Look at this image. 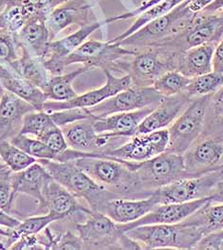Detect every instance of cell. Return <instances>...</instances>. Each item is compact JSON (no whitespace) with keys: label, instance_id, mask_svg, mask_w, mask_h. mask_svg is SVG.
<instances>
[{"label":"cell","instance_id":"28","mask_svg":"<svg viewBox=\"0 0 223 250\" xmlns=\"http://www.w3.org/2000/svg\"><path fill=\"white\" fill-rule=\"evenodd\" d=\"M158 154L159 153L152 143L148 133L134 135L128 142L100 153V155L104 157L134 163L147 161Z\"/></svg>","mask_w":223,"mask_h":250},{"label":"cell","instance_id":"47","mask_svg":"<svg viewBox=\"0 0 223 250\" xmlns=\"http://www.w3.org/2000/svg\"><path fill=\"white\" fill-rule=\"evenodd\" d=\"M161 1L163 0H147V1H144L139 7H137L136 9H134L133 11H130L128 13H125V14H122V15H119V16H114V17H112V18L106 19V23L107 24H110L112 22H115V21H120V20H125V19H129V18H134V17H137L139 16L140 14L144 13L145 11H147L150 8L154 7L155 5L160 3Z\"/></svg>","mask_w":223,"mask_h":250},{"label":"cell","instance_id":"12","mask_svg":"<svg viewBox=\"0 0 223 250\" xmlns=\"http://www.w3.org/2000/svg\"><path fill=\"white\" fill-rule=\"evenodd\" d=\"M153 87H139L132 85L117 94L106 99L100 104L89 107L94 118L106 117L117 112L133 111L147 107H156L163 100Z\"/></svg>","mask_w":223,"mask_h":250},{"label":"cell","instance_id":"45","mask_svg":"<svg viewBox=\"0 0 223 250\" xmlns=\"http://www.w3.org/2000/svg\"><path fill=\"white\" fill-rule=\"evenodd\" d=\"M223 242V229L212 231L203 235L197 243L194 250H221Z\"/></svg>","mask_w":223,"mask_h":250},{"label":"cell","instance_id":"51","mask_svg":"<svg viewBox=\"0 0 223 250\" xmlns=\"http://www.w3.org/2000/svg\"><path fill=\"white\" fill-rule=\"evenodd\" d=\"M222 10H223V0H214L200 13L204 15H214L221 12Z\"/></svg>","mask_w":223,"mask_h":250},{"label":"cell","instance_id":"1","mask_svg":"<svg viewBox=\"0 0 223 250\" xmlns=\"http://www.w3.org/2000/svg\"><path fill=\"white\" fill-rule=\"evenodd\" d=\"M65 159L73 161L95 183L120 198L139 199L151 196L145 190L134 169V162L123 161L112 157L97 156L69 148Z\"/></svg>","mask_w":223,"mask_h":250},{"label":"cell","instance_id":"62","mask_svg":"<svg viewBox=\"0 0 223 250\" xmlns=\"http://www.w3.org/2000/svg\"></svg>","mask_w":223,"mask_h":250},{"label":"cell","instance_id":"46","mask_svg":"<svg viewBox=\"0 0 223 250\" xmlns=\"http://www.w3.org/2000/svg\"><path fill=\"white\" fill-rule=\"evenodd\" d=\"M10 250H44L45 248L41 245L37 235H25L16 241Z\"/></svg>","mask_w":223,"mask_h":250},{"label":"cell","instance_id":"59","mask_svg":"<svg viewBox=\"0 0 223 250\" xmlns=\"http://www.w3.org/2000/svg\"><path fill=\"white\" fill-rule=\"evenodd\" d=\"M221 250H223V242L222 243V245H221Z\"/></svg>","mask_w":223,"mask_h":250},{"label":"cell","instance_id":"38","mask_svg":"<svg viewBox=\"0 0 223 250\" xmlns=\"http://www.w3.org/2000/svg\"><path fill=\"white\" fill-rule=\"evenodd\" d=\"M55 125H57L53 121L50 112L44 110H34L24 116L19 134L31 135L39 138Z\"/></svg>","mask_w":223,"mask_h":250},{"label":"cell","instance_id":"40","mask_svg":"<svg viewBox=\"0 0 223 250\" xmlns=\"http://www.w3.org/2000/svg\"><path fill=\"white\" fill-rule=\"evenodd\" d=\"M20 54L21 50L15 35L5 30H0V65L10 67L19 59Z\"/></svg>","mask_w":223,"mask_h":250},{"label":"cell","instance_id":"57","mask_svg":"<svg viewBox=\"0 0 223 250\" xmlns=\"http://www.w3.org/2000/svg\"><path fill=\"white\" fill-rule=\"evenodd\" d=\"M4 89H3V88L0 86V100H1V98H2V96H3V93H4Z\"/></svg>","mask_w":223,"mask_h":250},{"label":"cell","instance_id":"20","mask_svg":"<svg viewBox=\"0 0 223 250\" xmlns=\"http://www.w3.org/2000/svg\"><path fill=\"white\" fill-rule=\"evenodd\" d=\"M191 101L192 99L186 94L185 91L170 97H164L160 104L141 121L135 129L134 135L168 128L184 111Z\"/></svg>","mask_w":223,"mask_h":250},{"label":"cell","instance_id":"55","mask_svg":"<svg viewBox=\"0 0 223 250\" xmlns=\"http://www.w3.org/2000/svg\"><path fill=\"white\" fill-rule=\"evenodd\" d=\"M6 168H8V167L5 166V164L2 162L1 158H0V170L1 169H6Z\"/></svg>","mask_w":223,"mask_h":250},{"label":"cell","instance_id":"34","mask_svg":"<svg viewBox=\"0 0 223 250\" xmlns=\"http://www.w3.org/2000/svg\"><path fill=\"white\" fill-rule=\"evenodd\" d=\"M223 85V73L213 71L191 78L185 92L191 99L205 95H213Z\"/></svg>","mask_w":223,"mask_h":250},{"label":"cell","instance_id":"39","mask_svg":"<svg viewBox=\"0 0 223 250\" xmlns=\"http://www.w3.org/2000/svg\"><path fill=\"white\" fill-rule=\"evenodd\" d=\"M60 221L59 218L53 213L48 212L46 215L33 216L20 222L16 229H13L11 239L15 243L21 236L25 235H37L44 230L51 224Z\"/></svg>","mask_w":223,"mask_h":250},{"label":"cell","instance_id":"17","mask_svg":"<svg viewBox=\"0 0 223 250\" xmlns=\"http://www.w3.org/2000/svg\"><path fill=\"white\" fill-rule=\"evenodd\" d=\"M42 195V209H47L48 212L56 215L60 221L74 218L76 223H80L79 221L82 219V216H88L93 211L82 207L78 203L77 198L57 183L51 175L45 182Z\"/></svg>","mask_w":223,"mask_h":250},{"label":"cell","instance_id":"22","mask_svg":"<svg viewBox=\"0 0 223 250\" xmlns=\"http://www.w3.org/2000/svg\"><path fill=\"white\" fill-rule=\"evenodd\" d=\"M34 110L30 103L5 90L0 100V141L19 135L24 116Z\"/></svg>","mask_w":223,"mask_h":250},{"label":"cell","instance_id":"26","mask_svg":"<svg viewBox=\"0 0 223 250\" xmlns=\"http://www.w3.org/2000/svg\"><path fill=\"white\" fill-rule=\"evenodd\" d=\"M50 176L47 169L39 163L36 162L27 168L13 172L12 182L14 192L18 194H25L34 198L42 210L43 206V188L47 178Z\"/></svg>","mask_w":223,"mask_h":250},{"label":"cell","instance_id":"2","mask_svg":"<svg viewBox=\"0 0 223 250\" xmlns=\"http://www.w3.org/2000/svg\"><path fill=\"white\" fill-rule=\"evenodd\" d=\"M49 174L77 199H84L90 209L102 212L105 205L114 198H120L95 183L73 161L37 160Z\"/></svg>","mask_w":223,"mask_h":250},{"label":"cell","instance_id":"32","mask_svg":"<svg viewBox=\"0 0 223 250\" xmlns=\"http://www.w3.org/2000/svg\"><path fill=\"white\" fill-rule=\"evenodd\" d=\"M31 18L19 0H9L0 10V30L17 35Z\"/></svg>","mask_w":223,"mask_h":250},{"label":"cell","instance_id":"18","mask_svg":"<svg viewBox=\"0 0 223 250\" xmlns=\"http://www.w3.org/2000/svg\"><path fill=\"white\" fill-rule=\"evenodd\" d=\"M211 199L212 196H209L187 203L157 205L154 209H152L149 213L138 219L137 221L118 225L121 231L125 233L139 226L180 223L189 216L195 213Z\"/></svg>","mask_w":223,"mask_h":250},{"label":"cell","instance_id":"25","mask_svg":"<svg viewBox=\"0 0 223 250\" xmlns=\"http://www.w3.org/2000/svg\"><path fill=\"white\" fill-rule=\"evenodd\" d=\"M216 46V43H206L180 53L178 58L177 71L189 78L213 72Z\"/></svg>","mask_w":223,"mask_h":250},{"label":"cell","instance_id":"37","mask_svg":"<svg viewBox=\"0 0 223 250\" xmlns=\"http://www.w3.org/2000/svg\"><path fill=\"white\" fill-rule=\"evenodd\" d=\"M190 80L191 78L183 75L177 70H174L165 72L159 76L154 82L152 87L163 97H170L185 91Z\"/></svg>","mask_w":223,"mask_h":250},{"label":"cell","instance_id":"58","mask_svg":"<svg viewBox=\"0 0 223 250\" xmlns=\"http://www.w3.org/2000/svg\"><path fill=\"white\" fill-rule=\"evenodd\" d=\"M217 14H219V15H220L222 18H223V10H222L221 12H219V13H217Z\"/></svg>","mask_w":223,"mask_h":250},{"label":"cell","instance_id":"43","mask_svg":"<svg viewBox=\"0 0 223 250\" xmlns=\"http://www.w3.org/2000/svg\"><path fill=\"white\" fill-rule=\"evenodd\" d=\"M31 17H47L67 0H19Z\"/></svg>","mask_w":223,"mask_h":250},{"label":"cell","instance_id":"21","mask_svg":"<svg viewBox=\"0 0 223 250\" xmlns=\"http://www.w3.org/2000/svg\"><path fill=\"white\" fill-rule=\"evenodd\" d=\"M156 107L117 112L106 117L94 118L93 127L97 133L106 134L112 138H131L134 135L135 129L141 121Z\"/></svg>","mask_w":223,"mask_h":250},{"label":"cell","instance_id":"27","mask_svg":"<svg viewBox=\"0 0 223 250\" xmlns=\"http://www.w3.org/2000/svg\"><path fill=\"white\" fill-rule=\"evenodd\" d=\"M0 86L21 99L30 103L36 110H43L48 100L42 89H38L8 67L0 65Z\"/></svg>","mask_w":223,"mask_h":250},{"label":"cell","instance_id":"56","mask_svg":"<svg viewBox=\"0 0 223 250\" xmlns=\"http://www.w3.org/2000/svg\"><path fill=\"white\" fill-rule=\"evenodd\" d=\"M9 0H0V10L3 8V6L8 2Z\"/></svg>","mask_w":223,"mask_h":250},{"label":"cell","instance_id":"61","mask_svg":"<svg viewBox=\"0 0 223 250\" xmlns=\"http://www.w3.org/2000/svg\"></svg>","mask_w":223,"mask_h":250},{"label":"cell","instance_id":"16","mask_svg":"<svg viewBox=\"0 0 223 250\" xmlns=\"http://www.w3.org/2000/svg\"><path fill=\"white\" fill-rule=\"evenodd\" d=\"M93 119H83L61 126L69 148L86 153H102L114 147L112 142L118 138L97 133Z\"/></svg>","mask_w":223,"mask_h":250},{"label":"cell","instance_id":"24","mask_svg":"<svg viewBox=\"0 0 223 250\" xmlns=\"http://www.w3.org/2000/svg\"><path fill=\"white\" fill-rule=\"evenodd\" d=\"M15 36L20 49L41 59L45 57L52 41L46 25V18L41 17L30 18Z\"/></svg>","mask_w":223,"mask_h":250},{"label":"cell","instance_id":"13","mask_svg":"<svg viewBox=\"0 0 223 250\" xmlns=\"http://www.w3.org/2000/svg\"><path fill=\"white\" fill-rule=\"evenodd\" d=\"M190 177L201 176L223 167V141L221 136H201L183 154Z\"/></svg>","mask_w":223,"mask_h":250},{"label":"cell","instance_id":"4","mask_svg":"<svg viewBox=\"0 0 223 250\" xmlns=\"http://www.w3.org/2000/svg\"><path fill=\"white\" fill-rule=\"evenodd\" d=\"M189 0H184L167 15L156 18L118 44L134 51L156 47L172 36L181 33L197 14L190 11Z\"/></svg>","mask_w":223,"mask_h":250},{"label":"cell","instance_id":"6","mask_svg":"<svg viewBox=\"0 0 223 250\" xmlns=\"http://www.w3.org/2000/svg\"><path fill=\"white\" fill-rule=\"evenodd\" d=\"M179 54L163 47L144 48L136 51L130 63H123L122 72L130 75L133 85L152 87L163 73L177 70Z\"/></svg>","mask_w":223,"mask_h":250},{"label":"cell","instance_id":"10","mask_svg":"<svg viewBox=\"0 0 223 250\" xmlns=\"http://www.w3.org/2000/svg\"><path fill=\"white\" fill-rule=\"evenodd\" d=\"M135 51L125 48L118 43L103 42L88 39L74 53L63 59V67L82 64L89 70L100 68L102 71H119V60L128 55H134Z\"/></svg>","mask_w":223,"mask_h":250},{"label":"cell","instance_id":"48","mask_svg":"<svg viewBox=\"0 0 223 250\" xmlns=\"http://www.w3.org/2000/svg\"><path fill=\"white\" fill-rule=\"evenodd\" d=\"M213 71L223 73V37L216 46L213 57Z\"/></svg>","mask_w":223,"mask_h":250},{"label":"cell","instance_id":"11","mask_svg":"<svg viewBox=\"0 0 223 250\" xmlns=\"http://www.w3.org/2000/svg\"><path fill=\"white\" fill-rule=\"evenodd\" d=\"M223 37V18L219 14L198 13L181 33L172 36L156 47H163L177 53L206 43L218 44Z\"/></svg>","mask_w":223,"mask_h":250},{"label":"cell","instance_id":"44","mask_svg":"<svg viewBox=\"0 0 223 250\" xmlns=\"http://www.w3.org/2000/svg\"><path fill=\"white\" fill-rule=\"evenodd\" d=\"M39 139L46 144L57 156L69 148V146L64 137L63 131L61 127L58 125L51 127L42 136H40Z\"/></svg>","mask_w":223,"mask_h":250},{"label":"cell","instance_id":"53","mask_svg":"<svg viewBox=\"0 0 223 250\" xmlns=\"http://www.w3.org/2000/svg\"><path fill=\"white\" fill-rule=\"evenodd\" d=\"M212 202H214V203H223V182L218 188L217 191L212 195Z\"/></svg>","mask_w":223,"mask_h":250},{"label":"cell","instance_id":"49","mask_svg":"<svg viewBox=\"0 0 223 250\" xmlns=\"http://www.w3.org/2000/svg\"><path fill=\"white\" fill-rule=\"evenodd\" d=\"M20 224V221L13 217L11 213L6 212L0 208V226L6 229H16Z\"/></svg>","mask_w":223,"mask_h":250},{"label":"cell","instance_id":"23","mask_svg":"<svg viewBox=\"0 0 223 250\" xmlns=\"http://www.w3.org/2000/svg\"><path fill=\"white\" fill-rule=\"evenodd\" d=\"M156 206L153 194L139 199L114 198L105 205L101 213L107 215L116 224H127L142 218Z\"/></svg>","mask_w":223,"mask_h":250},{"label":"cell","instance_id":"30","mask_svg":"<svg viewBox=\"0 0 223 250\" xmlns=\"http://www.w3.org/2000/svg\"><path fill=\"white\" fill-rule=\"evenodd\" d=\"M88 71H90L88 68L82 66L69 73L51 75L43 90L47 96V101L66 102L75 98L78 94L73 88V82L79 75Z\"/></svg>","mask_w":223,"mask_h":250},{"label":"cell","instance_id":"35","mask_svg":"<svg viewBox=\"0 0 223 250\" xmlns=\"http://www.w3.org/2000/svg\"><path fill=\"white\" fill-rule=\"evenodd\" d=\"M0 158L13 172H19L37 161L9 140L0 141Z\"/></svg>","mask_w":223,"mask_h":250},{"label":"cell","instance_id":"14","mask_svg":"<svg viewBox=\"0 0 223 250\" xmlns=\"http://www.w3.org/2000/svg\"><path fill=\"white\" fill-rule=\"evenodd\" d=\"M106 24L105 20L93 21L79 27L69 36L52 40L49 44L47 54L43 58V63L47 71L51 75L62 74L65 69L62 65L63 59L74 53L78 47L88 40L89 36Z\"/></svg>","mask_w":223,"mask_h":250},{"label":"cell","instance_id":"15","mask_svg":"<svg viewBox=\"0 0 223 250\" xmlns=\"http://www.w3.org/2000/svg\"><path fill=\"white\" fill-rule=\"evenodd\" d=\"M106 76V83L103 87L99 89H93L87 91L81 95H77L75 98L66 102H56V101H46L43 106L44 111H56L66 108L74 107H94L101 102L112 96L117 94L118 92L128 89L133 85L132 77L129 74H125L121 77L114 76L109 71H103Z\"/></svg>","mask_w":223,"mask_h":250},{"label":"cell","instance_id":"29","mask_svg":"<svg viewBox=\"0 0 223 250\" xmlns=\"http://www.w3.org/2000/svg\"><path fill=\"white\" fill-rule=\"evenodd\" d=\"M20 50L21 54L19 59L8 68L13 70L38 89L44 90L51 74L45 68L43 59L29 54L23 49Z\"/></svg>","mask_w":223,"mask_h":250},{"label":"cell","instance_id":"9","mask_svg":"<svg viewBox=\"0 0 223 250\" xmlns=\"http://www.w3.org/2000/svg\"><path fill=\"white\" fill-rule=\"evenodd\" d=\"M223 182V168L201 176L180 179L153 192L157 205L179 204L212 196Z\"/></svg>","mask_w":223,"mask_h":250},{"label":"cell","instance_id":"31","mask_svg":"<svg viewBox=\"0 0 223 250\" xmlns=\"http://www.w3.org/2000/svg\"><path fill=\"white\" fill-rule=\"evenodd\" d=\"M186 219L199 227L204 235L223 229V203H214L211 199L204 206Z\"/></svg>","mask_w":223,"mask_h":250},{"label":"cell","instance_id":"8","mask_svg":"<svg viewBox=\"0 0 223 250\" xmlns=\"http://www.w3.org/2000/svg\"><path fill=\"white\" fill-rule=\"evenodd\" d=\"M134 169L145 190L154 192L180 179L190 177L183 154L164 151L147 161L134 164Z\"/></svg>","mask_w":223,"mask_h":250},{"label":"cell","instance_id":"41","mask_svg":"<svg viewBox=\"0 0 223 250\" xmlns=\"http://www.w3.org/2000/svg\"><path fill=\"white\" fill-rule=\"evenodd\" d=\"M51 114V117L56 125L58 126L68 125L79 120L94 118L93 114L89 111L88 108L84 107H74L66 108L56 111H48Z\"/></svg>","mask_w":223,"mask_h":250},{"label":"cell","instance_id":"36","mask_svg":"<svg viewBox=\"0 0 223 250\" xmlns=\"http://www.w3.org/2000/svg\"><path fill=\"white\" fill-rule=\"evenodd\" d=\"M30 156L37 160H56V153L39 138L31 135L19 134L10 140Z\"/></svg>","mask_w":223,"mask_h":250},{"label":"cell","instance_id":"60","mask_svg":"<svg viewBox=\"0 0 223 250\" xmlns=\"http://www.w3.org/2000/svg\"><path fill=\"white\" fill-rule=\"evenodd\" d=\"M94 1H99V0H94Z\"/></svg>","mask_w":223,"mask_h":250},{"label":"cell","instance_id":"5","mask_svg":"<svg viewBox=\"0 0 223 250\" xmlns=\"http://www.w3.org/2000/svg\"><path fill=\"white\" fill-rule=\"evenodd\" d=\"M74 228L84 250H142L121 231L118 224L101 212L92 211L83 223H75Z\"/></svg>","mask_w":223,"mask_h":250},{"label":"cell","instance_id":"7","mask_svg":"<svg viewBox=\"0 0 223 250\" xmlns=\"http://www.w3.org/2000/svg\"><path fill=\"white\" fill-rule=\"evenodd\" d=\"M211 96L193 98L184 111L168 127L169 144L166 151L184 154L201 137Z\"/></svg>","mask_w":223,"mask_h":250},{"label":"cell","instance_id":"54","mask_svg":"<svg viewBox=\"0 0 223 250\" xmlns=\"http://www.w3.org/2000/svg\"><path fill=\"white\" fill-rule=\"evenodd\" d=\"M12 232H13V229H6V228H3L0 226V235L11 237Z\"/></svg>","mask_w":223,"mask_h":250},{"label":"cell","instance_id":"42","mask_svg":"<svg viewBox=\"0 0 223 250\" xmlns=\"http://www.w3.org/2000/svg\"><path fill=\"white\" fill-rule=\"evenodd\" d=\"M12 174L9 168L0 170V208L8 213H11L13 204L16 198L14 192Z\"/></svg>","mask_w":223,"mask_h":250},{"label":"cell","instance_id":"33","mask_svg":"<svg viewBox=\"0 0 223 250\" xmlns=\"http://www.w3.org/2000/svg\"><path fill=\"white\" fill-rule=\"evenodd\" d=\"M184 0H163V1H161L160 3L155 5L154 7L150 8L144 13L137 16L136 20L131 25L129 29H127L121 35L115 36L114 38L109 40V42L110 43H119L120 41L124 40L128 36H130L134 33H135L137 30L142 28L144 25H146L147 23L151 22L152 20L167 15L168 13H170L174 8L178 6Z\"/></svg>","mask_w":223,"mask_h":250},{"label":"cell","instance_id":"50","mask_svg":"<svg viewBox=\"0 0 223 250\" xmlns=\"http://www.w3.org/2000/svg\"><path fill=\"white\" fill-rule=\"evenodd\" d=\"M214 0H189L188 7L191 12L194 14H198L201 12L209 4H211Z\"/></svg>","mask_w":223,"mask_h":250},{"label":"cell","instance_id":"19","mask_svg":"<svg viewBox=\"0 0 223 250\" xmlns=\"http://www.w3.org/2000/svg\"><path fill=\"white\" fill-rule=\"evenodd\" d=\"M93 4L89 0H67L56 8L46 18V25L52 40L64 30L93 22L91 19Z\"/></svg>","mask_w":223,"mask_h":250},{"label":"cell","instance_id":"3","mask_svg":"<svg viewBox=\"0 0 223 250\" xmlns=\"http://www.w3.org/2000/svg\"><path fill=\"white\" fill-rule=\"evenodd\" d=\"M125 234L136 241L142 250H194L204 235L199 227L187 219L177 224L139 226Z\"/></svg>","mask_w":223,"mask_h":250},{"label":"cell","instance_id":"52","mask_svg":"<svg viewBox=\"0 0 223 250\" xmlns=\"http://www.w3.org/2000/svg\"><path fill=\"white\" fill-rule=\"evenodd\" d=\"M14 242L10 237L0 235V250H10Z\"/></svg>","mask_w":223,"mask_h":250}]
</instances>
